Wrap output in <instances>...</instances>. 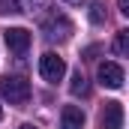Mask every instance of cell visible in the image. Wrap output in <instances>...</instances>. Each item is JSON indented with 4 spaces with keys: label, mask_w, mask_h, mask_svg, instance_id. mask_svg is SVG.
I'll list each match as a JSON object with an SVG mask.
<instances>
[{
    "label": "cell",
    "mask_w": 129,
    "mask_h": 129,
    "mask_svg": "<svg viewBox=\"0 0 129 129\" xmlns=\"http://www.w3.org/2000/svg\"><path fill=\"white\" fill-rule=\"evenodd\" d=\"M0 96L9 99V105H24L30 99V81L21 75H3L0 78Z\"/></svg>",
    "instance_id": "obj_1"
},
{
    "label": "cell",
    "mask_w": 129,
    "mask_h": 129,
    "mask_svg": "<svg viewBox=\"0 0 129 129\" xmlns=\"http://www.w3.org/2000/svg\"><path fill=\"white\" fill-rule=\"evenodd\" d=\"M42 33H45V39L48 42H66L69 36H72V21L66 18L63 12H51V15H45L42 18Z\"/></svg>",
    "instance_id": "obj_2"
},
{
    "label": "cell",
    "mask_w": 129,
    "mask_h": 129,
    "mask_svg": "<svg viewBox=\"0 0 129 129\" xmlns=\"http://www.w3.org/2000/svg\"><path fill=\"white\" fill-rule=\"evenodd\" d=\"M39 75H42L48 84H57V81L66 75V63H63V57H57L54 51H45V54L39 57Z\"/></svg>",
    "instance_id": "obj_3"
},
{
    "label": "cell",
    "mask_w": 129,
    "mask_h": 129,
    "mask_svg": "<svg viewBox=\"0 0 129 129\" xmlns=\"http://www.w3.org/2000/svg\"><path fill=\"white\" fill-rule=\"evenodd\" d=\"M96 78H99V84H102V87H108V90H120L126 75H123V66H120V63H111V60H105V63H99Z\"/></svg>",
    "instance_id": "obj_4"
},
{
    "label": "cell",
    "mask_w": 129,
    "mask_h": 129,
    "mask_svg": "<svg viewBox=\"0 0 129 129\" xmlns=\"http://www.w3.org/2000/svg\"><path fill=\"white\" fill-rule=\"evenodd\" d=\"M3 39H6V48L12 51V54H24L27 48H30V30H24V27H6L3 30Z\"/></svg>",
    "instance_id": "obj_5"
},
{
    "label": "cell",
    "mask_w": 129,
    "mask_h": 129,
    "mask_svg": "<svg viewBox=\"0 0 129 129\" xmlns=\"http://www.w3.org/2000/svg\"><path fill=\"white\" fill-rule=\"evenodd\" d=\"M99 123H102V129H123V105H120L117 99L105 102V108H102V117H99Z\"/></svg>",
    "instance_id": "obj_6"
},
{
    "label": "cell",
    "mask_w": 129,
    "mask_h": 129,
    "mask_svg": "<svg viewBox=\"0 0 129 129\" xmlns=\"http://www.w3.org/2000/svg\"><path fill=\"white\" fill-rule=\"evenodd\" d=\"M60 129H84V111L78 105H63V111H60Z\"/></svg>",
    "instance_id": "obj_7"
},
{
    "label": "cell",
    "mask_w": 129,
    "mask_h": 129,
    "mask_svg": "<svg viewBox=\"0 0 129 129\" xmlns=\"http://www.w3.org/2000/svg\"><path fill=\"white\" fill-rule=\"evenodd\" d=\"M69 90H72V96H87L90 84H87V78H84V72H81V69H78V72H72V84H69Z\"/></svg>",
    "instance_id": "obj_8"
},
{
    "label": "cell",
    "mask_w": 129,
    "mask_h": 129,
    "mask_svg": "<svg viewBox=\"0 0 129 129\" xmlns=\"http://www.w3.org/2000/svg\"><path fill=\"white\" fill-rule=\"evenodd\" d=\"M114 51L120 57L129 54V30H117V36H114Z\"/></svg>",
    "instance_id": "obj_9"
},
{
    "label": "cell",
    "mask_w": 129,
    "mask_h": 129,
    "mask_svg": "<svg viewBox=\"0 0 129 129\" xmlns=\"http://www.w3.org/2000/svg\"><path fill=\"white\" fill-rule=\"evenodd\" d=\"M105 18H108L105 15V6L102 3H90V21L93 24H105Z\"/></svg>",
    "instance_id": "obj_10"
},
{
    "label": "cell",
    "mask_w": 129,
    "mask_h": 129,
    "mask_svg": "<svg viewBox=\"0 0 129 129\" xmlns=\"http://www.w3.org/2000/svg\"><path fill=\"white\" fill-rule=\"evenodd\" d=\"M12 12H21L18 0H0V15H12Z\"/></svg>",
    "instance_id": "obj_11"
},
{
    "label": "cell",
    "mask_w": 129,
    "mask_h": 129,
    "mask_svg": "<svg viewBox=\"0 0 129 129\" xmlns=\"http://www.w3.org/2000/svg\"><path fill=\"white\" fill-rule=\"evenodd\" d=\"M18 6H24L27 12H36V9H42V6H48V0H18Z\"/></svg>",
    "instance_id": "obj_12"
},
{
    "label": "cell",
    "mask_w": 129,
    "mask_h": 129,
    "mask_svg": "<svg viewBox=\"0 0 129 129\" xmlns=\"http://www.w3.org/2000/svg\"><path fill=\"white\" fill-rule=\"evenodd\" d=\"M117 6H120V12H123V15H129V0H117Z\"/></svg>",
    "instance_id": "obj_13"
},
{
    "label": "cell",
    "mask_w": 129,
    "mask_h": 129,
    "mask_svg": "<svg viewBox=\"0 0 129 129\" xmlns=\"http://www.w3.org/2000/svg\"><path fill=\"white\" fill-rule=\"evenodd\" d=\"M18 129H36V126H30V123H24V126H18Z\"/></svg>",
    "instance_id": "obj_14"
},
{
    "label": "cell",
    "mask_w": 129,
    "mask_h": 129,
    "mask_svg": "<svg viewBox=\"0 0 129 129\" xmlns=\"http://www.w3.org/2000/svg\"><path fill=\"white\" fill-rule=\"evenodd\" d=\"M66 3H84V0H66Z\"/></svg>",
    "instance_id": "obj_15"
},
{
    "label": "cell",
    "mask_w": 129,
    "mask_h": 129,
    "mask_svg": "<svg viewBox=\"0 0 129 129\" xmlns=\"http://www.w3.org/2000/svg\"><path fill=\"white\" fill-rule=\"evenodd\" d=\"M0 120H3V108H0Z\"/></svg>",
    "instance_id": "obj_16"
}]
</instances>
